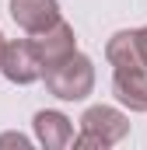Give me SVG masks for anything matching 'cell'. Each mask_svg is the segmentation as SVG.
<instances>
[{
	"instance_id": "obj_1",
	"label": "cell",
	"mask_w": 147,
	"mask_h": 150,
	"mask_svg": "<svg viewBox=\"0 0 147 150\" xmlns=\"http://www.w3.org/2000/svg\"><path fill=\"white\" fill-rule=\"evenodd\" d=\"M42 80H46V91L60 101H84L91 91H95V63L74 49L70 56L56 59V63H46L42 67Z\"/></svg>"
},
{
	"instance_id": "obj_3",
	"label": "cell",
	"mask_w": 147,
	"mask_h": 150,
	"mask_svg": "<svg viewBox=\"0 0 147 150\" xmlns=\"http://www.w3.org/2000/svg\"><path fill=\"white\" fill-rule=\"evenodd\" d=\"M0 74L7 77L11 84H35V80H42V59H39L32 38H14V42H4Z\"/></svg>"
},
{
	"instance_id": "obj_10",
	"label": "cell",
	"mask_w": 147,
	"mask_h": 150,
	"mask_svg": "<svg viewBox=\"0 0 147 150\" xmlns=\"http://www.w3.org/2000/svg\"><path fill=\"white\" fill-rule=\"evenodd\" d=\"M0 143H18V147H28V140H25V136H14V133L0 136Z\"/></svg>"
},
{
	"instance_id": "obj_8",
	"label": "cell",
	"mask_w": 147,
	"mask_h": 150,
	"mask_svg": "<svg viewBox=\"0 0 147 150\" xmlns=\"http://www.w3.org/2000/svg\"><path fill=\"white\" fill-rule=\"evenodd\" d=\"M105 59L116 70H144L140 59V45H137V32H116L105 42Z\"/></svg>"
},
{
	"instance_id": "obj_4",
	"label": "cell",
	"mask_w": 147,
	"mask_h": 150,
	"mask_svg": "<svg viewBox=\"0 0 147 150\" xmlns=\"http://www.w3.org/2000/svg\"><path fill=\"white\" fill-rule=\"evenodd\" d=\"M11 18L21 32L39 35L60 21V0H11Z\"/></svg>"
},
{
	"instance_id": "obj_2",
	"label": "cell",
	"mask_w": 147,
	"mask_h": 150,
	"mask_svg": "<svg viewBox=\"0 0 147 150\" xmlns=\"http://www.w3.org/2000/svg\"><path fill=\"white\" fill-rule=\"evenodd\" d=\"M130 133V119L112 108V105H91L81 115V136H74L70 143L77 150H105L112 143H119Z\"/></svg>"
},
{
	"instance_id": "obj_9",
	"label": "cell",
	"mask_w": 147,
	"mask_h": 150,
	"mask_svg": "<svg viewBox=\"0 0 147 150\" xmlns=\"http://www.w3.org/2000/svg\"><path fill=\"white\" fill-rule=\"evenodd\" d=\"M137 45H140V59H144V70H147V28H137Z\"/></svg>"
},
{
	"instance_id": "obj_11",
	"label": "cell",
	"mask_w": 147,
	"mask_h": 150,
	"mask_svg": "<svg viewBox=\"0 0 147 150\" xmlns=\"http://www.w3.org/2000/svg\"><path fill=\"white\" fill-rule=\"evenodd\" d=\"M4 42H7V38H4V32H0V56H4Z\"/></svg>"
},
{
	"instance_id": "obj_5",
	"label": "cell",
	"mask_w": 147,
	"mask_h": 150,
	"mask_svg": "<svg viewBox=\"0 0 147 150\" xmlns=\"http://www.w3.org/2000/svg\"><path fill=\"white\" fill-rule=\"evenodd\" d=\"M32 45H35L39 59H42V67H46V63H56V59L70 56L74 49H77V35H74L70 25L60 18V21H56V25H49L46 32L32 35Z\"/></svg>"
},
{
	"instance_id": "obj_7",
	"label": "cell",
	"mask_w": 147,
	"mask_h": 150,
	"mask_svg": "<svg viewBox=\"0 0 147 150\" xmlns=\"http://www.w3.org/2000/svg\"><path fill=\"white\" fill-rule=\"evenodd\" d=\"M112 94L123 108L147 112V70H116L112 74Z\"/></svg>"
},
{
	"instance_id": "obj_6",
	"label": "cell",
	"mask_w": 147,
	"mask_h": 150,
	"mask_svg": "<svg viewBox=\"0 0 147 150\" xmlns=\"http://www.w3.org/2000/svg\"><path fill=\"white\" fill-rule=\"evenodd\" d=\"M32 126H35V140L46 150H63V147H70V140H74L70 119H67L63 112H56V108H42V112H35Z\"/></svg>"
}]
</instances>
